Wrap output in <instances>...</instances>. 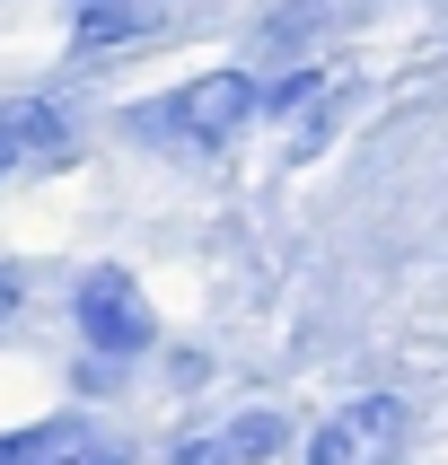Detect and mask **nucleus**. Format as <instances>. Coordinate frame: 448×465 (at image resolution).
<instances>
[{
	"label": "nucleus",
	"instance_id": "obj_1",
	"mask_svg": "<svg viewBox=\"0 0 448 465\" xmlns=\"http://www.w3.org/2000/svg\"><path fill=\"white\" fill-rule=\"evenodd\" d=\"M264 88L237 71H211V79H184L176 97H158L132 114V132H150V141H184V150H220V141H237V132L255 124Z\"/></svg>",
	"mask_w": 448,
	"mask_h": 465
},
{
	"label": "nucleus",
	"instance_id": "obj_2",
	"mask_svg": "<svg viewBox=\"0 0 448 465\" xmlns=\"http://www.w3.org/2000/svg\"><path fill=\"white\" fill-rule=\"evenodd\" d=\"M395 440H404V404L395 395H361L308 440V465H378Z\"/></svg>",
	"mask_w": 448,
	"mask_h": 465
},
{
	"label": "nucleus",
	"instance_id": "obj_3",
	"mask_svg": "<svg viewBox=\"0 0 448 465\" xmlns=\"http://www.w3.org/2000/svg\"><path fill=\"white\" fill-rule=\"evenodd\" d=\"M71 316H79V334L97 342V351H141L150 342V308H141V290L124 272H88L71 290Z\"/></svg>",
	"mask_w": 448,
	"mask_h": 465
},
{
	"label": "nucleus",
	"instance_id": "obj_4",
	"mask_svg": "<svg viewBox=\"0 0 448 465\" xmlns=\"http://www.w3.org/2000/svg\"><path fill=\"white\" fill-rule=\"evenodd\" d=\"M273 448H282V413H237L220 430H203V440H184L176 465H264Z\"/></svg>",
	"mask_w": 448,
	"mask_h": 465
},
{
	"label": "nucleus",
	"instance_id": "obj_5",
	"mask_svg": "<svg viewBox=\"0 0 448 465\" xmlns=\"http://www.w3.org/2000/svg\"><path fill=\"white\" fill-rule=\"evenodd\" d=\"M88 430L79 421H35V430H0V465H79Z\"/></svg>",
	"mask_w": 448,
	"mask_h": 465
},
{
	"label": "nucleus",
	"instance_id": "obj_6",
	"mask_svg": "<svg viewBox=\"0 0 448 465\" xmlns=\"http://www.w3.org/2000/svg\"><path fill=\"white\" fill-rule=\"evenodd\" d=\"M124 35H150V0H88L79 45H124Z\"/></svg>",
	"mask_w": 448,
	"mask_h": 465
},
{
	"label": "nucleus",
	"instance_id": "obj_7",
	"mask_svg": "<svg viewBox=\"0 0 448 465\" xmlns=\"http://www.w3.org/2000/svg\"><path fill=\"white\" fill-rule=\"evenodd\" d=\"M308 88H316V71H290V79H273V88H264V105H255V114H290V105L308 97Z\"/></svg>",
	"mask_w": 448,
	"mask_h": 465
},
{
	"label": "nucleus",
	"instance_id": "obj_8",
	"mask_svg": "<svg viewBox=\"0 0 448 465\" xmlns=\"http://www.w3.org/2000/svg\"><path fill=\"white\" fill-rule=\"evenodd\" d=\"M9 167H26V158H18V132H9V105H0V176Z\"/></svg>",
	"mask_w": 448,
	"mask_h": 465
},
{
	"label": "nucleus",
	"instance_id": "obj_9",
	"mask_svg": "<svg viewBox=\"0 0 448 465\" xmlns=\"http://www.w3.org/2000/svg\"><path fill=\"white\" fill-rule=\"evenodd\" d=\"M9 308H18V282H9V272H0V316H9Z\"/></svg>",
	"mask_w": 448,
	"mask_h": 465
}]
</instances>
